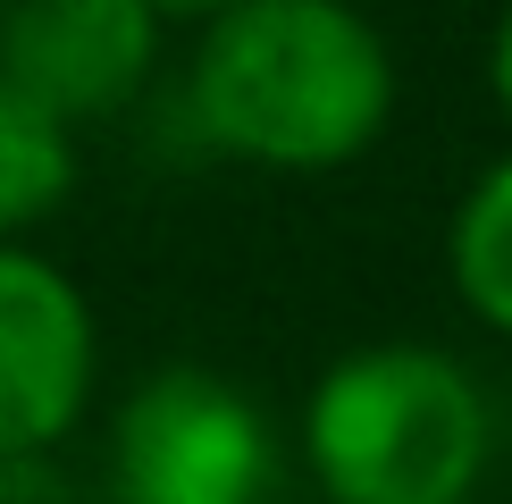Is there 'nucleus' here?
I'll return each instance as SVG.
<instances>
[{
  "mask_svg": "<svg viewBox=\"0 0 512 504\" xmlns=\"http://www.w3.org/2000/svg\"><path fill=\"white\" fill-rule=\"evenodd\" d=\"M0 504H76V488L51 454H0Z\"/></svg>",
  "mask_w": 512,
  "mask_h": 504,
  "instance_id": "6e6552de",
  "label": "nucleus"
},
{
  "mask_svg": "<svg viewBox=\"0 0 512 504\" xmlns=\"http://www.w3.org/2000/svg\"><path fill=\"white\" fill-rule=\"evenodd\" d=\"M496 412L437 345H353L303 404L319 504H462L487 471Z\"/></svg>",
  "mask_w": 512,
  "mask_h": 504,
  "instance_id": "f03ea898",
  "label": "nucleus"
},
{
  "mask_svg": "<svg viewBox=\"0 0 512 504\" xmlns=\"http://www.w3.org/2000/svg\"><path fill=\"white\" fill-rule=\"evenodd\" d=\"M160 17H219V9H236V0H152Z\"/></svg>",
  "mask_w": 512,
  "mask_h": 504,
  "instance_id": "9d476101",
  "label": "nucleus"
},
{
  "mask_svg": "<svg viewBox=\"0 0 512 504\" xmlns=\"http://www.w3.org/2000/svg\"><path fill=\"white\" fill-rule=\"evenodd\" d=\"M269 420L210 362L135 378L110 420V504H269Z\"/></svg>",
  "mask_w": 512,
  "mask_h": 504,
  "instance_id": "7ed1b4c3",
  "label": "nucleus"
},
{
  "mask_svg": "<svg viewBox=\"0 0 512 504\" xmlns=\"http://www.w3.org/2000/svg\"><path fill=\"white\" fill-rule=\"evenodd\" d=\"M185 118L244 168L328 177L387 135L395 51L353 0H236L202 17Z\"/></svg>",
  "mask_w": 512,
  "mask_h": 504,
  "instance_id": "f257e3e1",
  "label": "nucleus"
},
{
  "mask_svg": "<svg viewBox=\"0 0 512 504\" xmlns=\"http://www.w3.org/2000/svg\"><path fill=\"white\" fill-rule=\"evenodd\" d=\"M487 93H496V110L512 118V9L496 17V42H487Z\"/></svg>",
  "mask_w": 512,
  "mask_h": 504,
  "instance_id": "1a4fd4ad",
  "label": "nucleus"
},
{
  "mask_svg": "<svg viewBox=\"0 0 512 504\" xmlns=\"http://www.w3.org/2000/svg\"><path fill=\"white\" fill-rule=\"evenodd\" d=\"M269 504H277V496H269Z\"/></svg>",
  "mask_w": 512,
  "mask_h": 504,
  "instance_id": "9b49d317",
  "label": "nucleus"
},
{
  "mask_svg": "<svg viewBox=\"0 0 512 504\" xmlns=\"http://www.w3.org/2000/svg\"><path fill=\"white\" fill-rule=\"evenodd\" d=\"M160 26L152 0H0V76L59 126H93L143 101Z\"/></svg>",
  "mask_w": 512,
  "mask_h": 504,
  "instance_id": "39448f33",
  "label": "nucleus"
},
{
  "mask_svg": "<svg viewBox=\"0 0 512 504\" xmlns=\"http://www.w3.org/2000/svg\"><path fill=\"white\" fill-rule=\"evenodd\" d=\"M101 328L84 286L34 244H0V454H51L93 412Z\"/></svg>",
  "mask_w": 512,
  "mask_h": 504,
  "instance_id": "20e7f679",
  "label": "nucleus"
},
{
  "mask_svg": "<svg viewBox=\"0 0 512 504\" xmlns=\"http://www.w3.org/2000/svg\"><path fill=\"white\" fill-rule=\"evenodd\" d=\"M76 194V126H59L0 76V244H26L34 219H51Z\"/></svg>",
  "mask_w": 512,
  "mask_h": 504,
  "instance_id": "423d86ee",
  "label": "nucleus"
},
{
  "mask_svg": "<svg viewBox=\"0 0 512 504\" xmlns=\"http://www.w3.org/2000/svg\"><path fill=\"white\" fill-rule=\"evenodd\" d=\"M445 269H454V294L471 303V320L512 336V160H496L462 194L454 236H445Z\"/></svg>",
  "mask_w": 512,
  "mask_h": 504,
  "instance_id": "0eeeda50",
  "label": "nucleus"
}]
</instances>
